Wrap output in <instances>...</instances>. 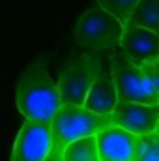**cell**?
Masks as SVG:
<instances>
[{
    "label": "cell",
    "mask_w": 159,
    "mask_h": 161,
    "mask_svg": "<svg viewBox=\"0 0 159 161\" xmlns=\"http://www.w3.org/2000/svg\"><path fill=\"white\" fill-rule=\"evenodd\" d=\"M51 150V124L25 120L13 141L9 161H45Z\"/></svg>",
    "instance_id": "cell-6"
},
{
    "label": "cell",
    "mask_w": 159,
    "mask_h": 161,
    "mask_svg": "<svg viewBox=\"0 0 159 161\" xmlns=\"http://www.w3.org/2000/svg\"><path fill=\"white\" fill-rule=\"evenodd\" d=\"M112 124L135 137L156 133L159 125V105L118 101L112 113Z\"/></svg>",
    "instance_id": "cell-7"
},
{
    "label": "cell",
    "mask_w": 159,
    "mask_h": 161,
    "mask_svg": "<svg viewBox=\"0 0 159 161\" xmlns=\"http://www.w3.org/2000/svg\"><path fill=\"white\" fill-rule=\"evenodd\" d=\"M125 26H139L159 36V0H140Z\"/></svg>",
    "instance_id": "cell-11"
},
{
    "label": "cell",
    "mask_w": 159,
    "mask_h": 161,
    "mask_svg": "<svg viewBox=\"0 0 159 161\" xmlns=\"http://www.w3.org/2000/svg\"><path fill=\"white\" fill-rule=\"evenodd\" d=\"M15 103L25 120L51 124L56 116L64 103L58 82L47 71L45 60L38 58L26 66L15 90Z\"/></svg>",
    "instance_id": "cell-1"
},
{
    "label": "cell",
    "mask_w": 159,
    "mask_h": 161,
    "mask_svg": "<svg viewBox=\"0 0 159 161\" xmlns=\"http://www.w3.org/2000/svg\"><path fill=\"white\" fill-rule=\"evenodd\" d=\"M60 158L62 161H99L97 137H86L68 144L62 150Z\"/></svg>",
    "instance_id": "cell-12"
},
{
    "label": "cell",
    "mask_w": 159,
    "mask_h": 161,
    "mask_svg": "<svg viewBox=\"0 0 159 161\" xmlns=\"http://www.w3.org/2000/svg\"><path fill=\"white\" fill-rule=\"evenodd\" d=\"M45 161H62V158H60L58 154H52V152H51V154H49V158H47Z\"/></svg>",
    "instance_id": "cell-16"
},
{
    "label": "cell",
    "mask_w": 159,
    "mask_h": 161,
    "mask_svg": "<svg viewBox=\"0 0 159 161\" xmlns=\"http://www.w3.org/2000/svg\"><path fill=\"white\" fill-rule=\"evenodd\" d=\"M109 64L114 75L116 90L120 101L142 103V105H159V96L154 90L152 82L144 75V71L133 66L122 51H114L109 54Z\"/></svg>",
    "instance_id": "cell-5"
},
{
    "label": "cell",
    "mask_w": 159,
    "mask_h": 161,
    "mask_svg": "<svg viewBox=\"0 0 159 161\" xmlns=\"http://www.w3.org/2000/svg\"><path fill=\"white\" fill-rule=\"evenodd\" d=\"M112 125V116H99L86 111L84 107L64 103L51 122V152L60 156L68 144L86 137H97L99 133L111 129Z\"/></svg>",
    "instance_id": "cell-3"
},
{
    "label": "cell",
    "mask_w": 159,
    "mask_h": 161,
    "mask_svg": "<svg viewBox=\"0 0 159 161\" xmlns=\"http://www.w3.org/2000/svg\"><path fill=\"white\" fill-rule=\"evenodd\" d=\"M123 32L125 26L112 13H109L99 6H92L77 21L73 32V43L92 54H99V53L111 54L120 49Z\"/></svg>",
    "instance_id": "cell-2"
},
{
    "label": "cell",
    "mask_w": 159,
    "mask_h": 161,
    "mask_svg": "<svg viewBox=\"0 0 159 161\" xmlns=\"http://www.w3.org/2000/svg\"><path fill=\"white\" fill-rule=\"evenodd\" d=\"M140 69L144 71V75L148 77V80L152 82L154 90L157 92V96H159V60H157V62H152V64L142 66Z\"/></svg>",
    "instance_id": "cell-15"
},
{
    "label": "cell",
    "mask_w": 159,
    "mask_h": 161,
    "mask_svg": "<svg viewBox=\"0 0 159 161\" xmlns=\"http://www.w3.org/2000/svg\"><path fill=\"white\" fill-rule=\"evenodd\" d=\"M139 137L127 133L118 125L97 135L99 161H135Z\"/></svg>",
    "instance_id": "cell-10"
},
{
    "label": "cell",
    "mask_w": 159,
    "mask_h": 161,
    "mask_svg": "<svg viewBox=\"0 0 159 161\" xmlns=\"http://www.w3.org/2000/svg\"><path fill=\"white\" fill-rule=\"evenodd\" d=\"M101 68H103V58H99L97 54L82 53L69 56L60 68V75L56 80L62 103L82 107Z\"/></svg>",
    "instance_id": "cell-4"
},
{
    "label": "cell",
    "mask_w": 159,
    "mask_h": 161,
    "mask_svg": "<svg viewBox=\"0 0 159 161\" xmlns=\"http://www.w3.org/2000/svg\"><path fill=\"white\" fill-rule=\"evenodd\" d=\"M118 101L120 97L118 90H116V82H114V75H112V69H111V64L107 58V60H103V68L94 82V86L90 88L88 97L82 107L99 116H112Z\"/></svg>",
    "instance_id": "cell-9"
},
{
    "label": "cell",
    "mask_w": 159,
    "mask_h": 161,
    "mask_svg": "<svg viewBox=\"0 0 159 161\" xmlns=\"http://www.w3.org/2000/svg\"><path fill=\"white\" fill-rule=\"evenodd\" d=\"M120 51L137 68L159 60V36L146 28L125 26Z\"/></svg>",
    "instance_id": "cell-8"
},
{
    "label": "cell",
    "mask_w": 159,
    "mask_h": 161,
    "mask_svg": "<svg viewBox=\"0 0 159 161\" xmlns=\"http://www.w3.org/2000/svg\"><path fill=\"white\" fill-rule=\"evenodd\" d=\"M140 0H96V6L107 9L109 13H112L120 23L125 26L135 11V8L139 6Z\"/></svg>",
    "instance_id": "cell-13"
},
{
    "label": "cell",
    "mask_w": 159,
    "mask_h": 161,
    "mask_svg": "<svg viewBox=\"0 0 159 161\" xmlns=\"http://www.w3.org/2000/svg\"><path fill=\"white\" fill-rule=\"evenodd\" d=\"M135 161H159V133L139 137Z\"/></svg>",
    "instance_id": "cell-14"
}]
</instances>
